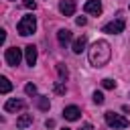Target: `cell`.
<instances>
[{"instance_id": "8", "label": "cell", "mask_w": 130, "mask_h": 130, "mask_svg": "<svg viewBox=\"0 0 130 130\" xmlns=\"http://www.w3.org/2000/svg\"><path fill=\"white\" fill-rule=\"evenodd\" d=\"M59 10L63 16H71L75 12V0H61L59 2Z\"/></svg>"}, {"instance_id": "15", "label": "cell", "mask_w": 130, "mask_h": 130, "mask_svg": "<svg viewBox=\"0 0 130 130\" xmlns=\"http://www.w3.org/2000/svg\"><path fill=\"white\" fill-rule=\"evenodd\" d=\"M57 73H59L61 81H65V79H67V75H69V73H67V67H65L63 63H59V65H57Z\"/></svg>"}, {"instance_id": "18", "label": "cell", "mask_w": 130, "mask_h": 130, "mask_svg": "<svg viewBox=\"0 0 130 130\" xmlns=\"http://www.w3.org/2000/svg\"><path fill=\"white\" fill-rule=\"evenodd\" d=\"M24 91H26L28 95H35V93H37V85H35V83H26V85H24Z\"/></svg>"}, {"instance_id": "11", "label": "cell", "mask_w": 130, "mask_h": 130, "mask_svg": "<svg viewBox=\"0 0 130 130\" xmlns=\"http://www.w3.org/2000/svg\"><path fill=\"white\" fill-rule=\"evenodd\" d=\"M71 39H73V37H71V30H69V28H61V30L57 32V41H59V45H63V47L69 45Z\"/></svg>"}, {"instance_id": "12", "label": "cell", "mask_w": 130, "mask_h": 130, "mask_svg": "<svg viewBox=\"0 0 130 130\" xmlns=\"http://www.w3.org/2000/svg\"><path fill=\"white\" fill-rule=\"evenodd\" d=\"M32 124V114H22V116H18L16 118V128H28Z\"/></svg>"}, {"instance_id": "20", "label": "cell", "mask_w": 130, "mask_h": 130, "mask_svg": "<svg viewBox=\"0 0 130 130\" xmlns=\"http://www.w3.org/2000/svg\"><path fill=\"white\" fill-rule=\"evenodd\" d=\"M55 91H57V93H65V85H63L61 81H59V83H55Z\"/></svg>"}, {"instance_id": "4", "label": "cell", "mask_w": 130, "mask_h": 130, "mask_svg": "<svg viewBox=\"0 0 130 130\" xmlns=\"http://www.w3.org/2000/svg\"><path fill=\"white\" fill-rule=\"evenodd\" d=\"M4 59H6V63H8L10 67H16V65L20 63V59H22V51L16 49V47H10V49H6Z\"/></svg>"}, {"instance_id": "5", "label": "cell", "mask_w": 130, "mask_h": 130, "mask_svg": "<svg viewBox=\"0 0 130 130\" xmlns=\"http://www.w3.org/2000/svg\"><path fill=\"white\" fill-rule=\"evenodd\" d=\"M124 26H126L124 18H116V20H112V22H108V24L104 26V32H110V35H120V32L124 30Z\"/></svg>"}, {"instance_id": "1", "label": "cell", "mask_w": 130, "mask_h": 130, "mask_svg": "<svg viewBox=\"0 0 130 130\" xmlns=\"http://www.w3.org/2000/svg\"><path fill=\"white\" fill-rule=\"evenodd\" d=\"M89 63L93 67H104L110 57H112V49H110V43L108 41H95L91 47H89Z\"/></svg>"}, {"instance_id": "17", "label": "cell", "mask_w": 130, "mask_h": 130, "mask_svg": "<svg viewBox=\"0 0 130 130\" xmlns=\"http://www.w3.org/2000/svg\"><path fill=\"white\" fill-rule=\"evenodd\" d=\"M102 85H104V89H114V87H116V81H114V79H104Z\"/></svg>"}, {"instance_id": "25", "label": "cell", "mask_w": 130, "mask_h": 130, "mask_svg": "<svg viewBox=\"0 0 130 130\" xmlns=\"http://www.w3.org/2000/svg\"><path fill=\"white\" fill-rule=\"evenodd\" d=\"M61 130H71V128H61Z\"/></svg>"}, {"instance_id": "6", "label": "cell", "mask_w": 130, "mask_h": 130, "mask_svg": "<svg viewBox=\"0 0 130 130\" xmlns=\"http://www.w3.org/2000/svg\"><path fill=\"white\" fill-rule=\"evenodd\" d=\"M83 10L87 12V14H102V2L100 0H87L85 2V6H83Z\"/></svg>"}, {"instance_id": "14", "label": "cell", "mask_w": 130, "mask_h": 130, "mask_svg": "<svg viewBox=\"0 0 130 130\" xmlns=\"http://www.w3.org/2000/svg\"><path fill=\"white\" fill-rule=\"evenodd\" d=\"M10 89H12V83L8 81V77L2 75V77H0V91H2V93H8Z\"/></svg>"}, {"instance_id": "16", "label": "cell", "mask_w": 130, "mask_h": 130, "mask_svg": "<svg viewBox=\"0 0 130 130\" xmlns=\"http://www.w3.org/2000/svg\"><path fill=\"white\" fill-rule=\"evenodd\" d=\"M49 106H51L49 98H45V95H43V98L39 100V108H41V110H49Z\"/></svg>"}, {"instance_id": "19", "label": "cell", "mask_w": 130, "mask_h": 130, "mask_svg": "<svg viewBox=\"0 0 130 130\" xmlns=\"http://www.w3.org/2000/svg\"><path fill=\"white\" fill-rule=\"evenodd\" d=\"M93 102L95 104H104V93L102 91H93Z\"/></svg>"}, {"instance_id": "10", "label": "cell", "mask_w": 130, "mask_h": 130, "mask_svg": "<svg viewBox=\"0 0 130 130\" xmlns=\"http://www.w3.org/2000/svg\"><path fill=\"white\" fill-rule=\"evenodd\" d=\"M24 108V102L22 100H16V98H12V100H8L6 104H4V110L6 112H18V110H22Z\"/></svg>"}, {"instance_id": "9", "label": "cell", "mask_w": 130, "mask_h": 130, "mask_svg": "<svg viewBox=\"0 0 130 130\" xmlns=\"http://www.w3.org/2000/svg\"><path fill=\"white\" fill-rule=\"evenodd\" d=\"M24 59H26V63H28L30 67L37 63V47H35V45H26V47H24Z\"/></svg>"}, {"instance_id": "7", "label": "cell", "mask_w": 130, "mask_h": 130, "mask_svg": "<svg viewBox=\"0 0 130 130\" xmlns=\"http://www.w3.org/2000/svg\"><path fill=\"white\" fill-rule=\"evenodd\" d=\"M79 108L77 106H67V108H63V118L65 120H69V122H75V120H79Z\"/></svg>"}, {"instance_id": "22", "label": "cell", "mask_w": 130, "mask_h": 130, "mask_svg": "<svg viewBox=\"0 0 130 130\" xmlns=\"http://www.w3.org/2000/svg\"><path fill=\"white\" fill-rule=\"evenodd\" d=\"M75 22H77L79 26H83V24L87 22V18H85V16H77V18H75Z\"/></svg>"}, {"instance_id": "21", "label": "cell", "mask_w": 130, "mask_h": 130, "mask_svg": "<svg viewBox=\"0 0 130 130\" xmlns=\"http://www.w3.org/2000/svg\"><path fill=\"white\" fill-rule=\"evenodd\" d=\"M22 4H24V8H32V10H35V6H37V4H35V0H24Z\"/></svg>"}, {"instance_id": "3", "label": "cell", "mask_w": 130, "mask_h": 130, "mask_svg": "<svg viewBox=\"0 0 130 130\" xmlns=\"http://www.w3.org/2000/svg\"><path fill=\"white\" fill-rule=\"evenodd\" d=\"M104 118H106L108 126H112V128H128V120L124 116L116 114V112H106Z\"/></svg>"}, {"instance_id": "24", "label": "cell", "mask_w": 130, "mask_h": 130, "mask_svg": "<svg viewBox=\"0 0 130 130\" xmlns=\"http://www.w3.org/2000/svg\"><path fill=\"white\" fill-rule=\"evenodd\" d=\"M81 130H93V128H91V124H83V126H81Z\"/></svg>"}, {"instance_id": "23", "label": "cell", "mask_w": 130, "mask_h": 130, "mask_svg": "<svg viewBox=\"0 0 130 130\" xmlns=\"http://www.w3.org/2000/svg\"><path fill=\"white\" fill-rule=\"evenodd\" d=\"M4 41H6V30L2 28V30H0V43H4Z\"/></svg>"}, {"instance_id": "13", "label": "cell", "mask_w": 130, "mask_h": 130, "mask_svg": "<svg viewBox=\"0 0 130 130\" xmlns=\"http://www.w3.org/2000/svg\"><path fill=\"white\" fill-rule=\"evenodd\" d=\"M85 45H87V39H85V35H81L79 39H75L73 41V53H81V51H85Z\"/></svg>"}, {"instance_id": "2", "label": "cell", "mask_w": 130, "mask_h": 130, "mask_svg": "<svg viewBox=\"0 0 130 130\" xmlns=\"http://www.w3.org/2000/svg\"><path fill=\"white\" fill-rule=\"evenodd\" d=\"M16 28H18V35L28 37V35H32V32L37 30V18H35L32 14H26V16L20 18V22H18Z\"/></svg>"}]
</instances>
